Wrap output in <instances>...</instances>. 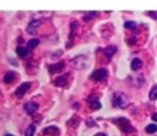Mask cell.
Wrapping results in <instances>:
<instances>
[{
  "mask_svg": "<svg viewBox=\"0 0 157 136\" xmlns=\"http://www.w3.org/2000/svg\"><path fill=\"white\" fill-rule=\"evenodd\" d=\"M112 103H113L114 107H119V108L124 109V108L128 107L129 100H128V97L125 96V93H123V92H115L114 96H113Z\"/></svg>",
  "mask_w": 157,
  "mask_h": 136,
  "instance_id": "1",
  "label": "cell"
},
{
  "mask_svg": "<svg viewBox=\"0 0 157 136\" xmlns=\"http://www.w3.org/2000/svg\"><path fill=\"white\" fill-rule=\"evenodd\" d=\"M87 58L85 55H77L72 59V65L76 67V69H83L86 65H87Z\"/></svg>",
  "mask_w": 157,
  "mask_h": 136,
  "instance_id": "2",
  "label": "cell"
},
{
  "mask_svg": "<svg viewBox=\"0 0 157 136\" xmlns=\"http://www.w3.org/2000/svg\"><path fill=\"white\" fill-rule=\"evenodd\" d=\"M117 124L118 126L124 131V132H130L132 130V126L130 125V121L128 119H124V118H119L117 120Z\"/></svg>",
  "mask_w": 157,
  "mask_h": 136,
  "instance_id": "3",
  "label": "cell"
},
{
  "mask_svg": "<svg viewBox=\"0 0 157 136\" xmlns=\"http://www.w3.org/2000/svg\"><path fill=\"white\" fill-rule=\"evenodd\" d=\"M107 76H108V71H107L105 69H98V70L93 71L92 75H91V77H92L94 81H102V80H104Z\"/></svg>",
  "mask_w": 157,
  "mask_h": 136,
  "instance_id": "4",
  "label": "cell"
},
{
  "mask_svg": "<svg viewBox=\"0 0 157 136\" xmlns=\"http://www.w3.org/2000/svg\"><path fill=\"white\" fill-rule=\"evenodd\" d=\"M40 26V21L39 20H33V21H31L29 23H28V26H27V32L29 33V34H36L37 33V29H38V27Z\"/></svg>",
  "mask_w": 157,
  "mask_h": 136,
  "instance_id": "5",
  "label": "cell"
},
{
  "mask_svg": "<svg viewBox=\"0 0 157 136\" xmlns=\"http://www.w3.org/2000/svg\"><path fill=\"white\" fill-rule=\"evenodd\" d=\"M29 87H31V83H29V82H23L21 86H18V87L16 88L15 94H16L17 97H22V96H25V93L29 89Z\"/></svg>",
  "mask_w": 157,
  "mask_h": 136,
  "instance_id": "6",
  "label": "cell"
},
{
  "mask_svg": "<svg viewBox=\"0 0 157 136\" xmlns=\"http://www.w3.org/2000/svg\"><path fill=\"white\" fill-rule=\"evenodd\" d=\"M23 108H25L26 113L31 115V114H33V113L38 109V104H37V103H34V102H27V103L25 104V107H23Z\"/></svg>",
  "mask_w": 157,
  "mask_h": 136,
  "instance_id": "7",
  "label": "cell"
},
{
  "mask_svg": "<svg viewBox=\"0 0 157 136\" xmlns=\"http://www.w3.org/2000/svg\"><path fill=\"white\" fill-rule=\"evenodd\" d=\"M49 72L50 74H55V72H59L64 69V62H58V64H54V65H49Z\"/></svg>",
  "mask_w": 157,
  "mask_h": 136,
  "instance_id": "8",
  "label": "cell"
},
{
  "mask_svg": "<svg viewBox=\"0 0 157 136\" xmlns=\"http://www.w3.org/2000/svg\"><path fill=\"white\" fill-rule=\"evenodd\" d=\"M141 66H142V61H141L139 58L132 59V61H131V69H132L134 71L140 70V69H141Z\"/></svg>",
  "mask_w": 157,
  "mask_h": 136,
  "instance_id": "9",
  "label": "cell"
},
{
  "mask_svg": "<svg viewBox=\"0 0 157 136\" xmlns=\"http://www.w3.org/2000/svg\"><path fill=\"white\" fill-rule=\"evenodd\" d=\"M16 53H17L18 56L25 58V56L28 55V49H27L26 47H17V48H16Z\"/></svg>",
  "mask_w": 157,
  "mask_h": 136,
  "instance_id": "10",
  "label": "cell"
},
{
  "mask_svg": "<svg viewBox=\"0 0 157 136\" xmlns=\"http://www.w3.org/2000/svg\"><path fill=\"white\" fill-rule=\"evenodd\" d=\"M15 72H12V71H9V72H6L5 74V76H4V82L5 83H11L13 80H15Z\"/></svg>",
  "mask_w": 157,
  "mask_h": 136,
  "instance_id": "11",
  "label": "cell"
},
{
  "mask_svg": "<svg viewBox=\"0 0 157 136\" xmlns=\"http://www.w3.org/2000/svg\"><path fill=\"white\" fill-rule=\"evenodd\" d=\"M66 78H67V75H63V76H59L56 80H55V85L59 86V87H63L66 85Z\"/></svg>",
  "mask_w": 157,
  "mask_h": 136,
  "instance_id": "12",
  "label": "cell"
},
{
  "mask_svg": "<svg viewBox=\"0 0 157 136\" xmlns=\"http://www.w3.org/2000/svg\"><path fill=\"white\" fill-rule=\"evenodd\" d=\"M43 134H44V135H48V134L56 135V134H59V129H58L56 126H49V127H47V129L43 130Z\"/></svg>",
  "mask_w": 157,
  "mask_h": 136,
  "instance_id": "13",
  "label": "cell"
},
{
  "mask_svg": "<svg viewBox=\"0 0 157 136\" xmlns=\"http://www.w3.org/2000/svg\"><path fill=\"white\" fill-rule=\"evenodd\" d=\"M38 44H39V39H38V38H32V39H29L28 43H27V49H28V50H29V49H34Z\"/></svg>",
  "mask_w": 157,
  "mask_h": 136,
  "instance_id": "14",
  "label": "cell"
},
{
  "mask_svg": "<svg viewBox=\"0 0 157 136\" xmlns=\"http://www.w3.org/2000/svg\"><path fill=\"white\" fill-rule=\"evenodd\" d=\"M115 51H117V47H115V45H109V47H107V48L104 49V54H105L108 58H110Z\"/></svg>",
  "mask_w": 157,
  "mask_h": 136,
  "instance_id": "15",
  "label": "cell"
},
{
  "mask_svg": "<svg viewBox=\"0 0 157 136\" xmlns=\"http://www.w3.org/2000/svg\"><path fill=\"white\" fill-rule=\"evenodd\" d=\"M145 131H146L147 134H153V132L157 131V125H156V124H150V125H147V126L145 127Z\"/></svg>",
  "mask_w": 157,
  "mask_h": 136,
  "instance_id": "16",
  "label": "cell"
},
{
  "mask_svg": "<svg viewBox=\"0 0 157 136\" xmlns=\"http://www.w3.org/2000/svg\"><path fill=\"white\" fill-rule=\"evenodd\" d=\"M34 131H36V126L34 125H29L26 131H25V136H33L34 135Z\"/></svg>",
  "mask_w": 157,
  "mask_h": 136,
  "instance_id": "17",
  "label": "cell"
},
{
  "mask_svg": "<svg viewBox=\"0 0 157 136\" xmlns=\"http://www.w3.org/2000/svg\"><path fill=\"white\" fill-rule=\"evenodd\" d=\"M150 99L151 100H156L157 99V85L151 88V91H150Z\"/></svg>",
  "mask_w": 157,
  "mask_h": 136,
  "instance_id": "18",
  "label": "cell"
},
{
  "mask_svg": "<svg viewBox=\"0 0 157 136\" xmlns=\"http://www.w3.org/2000/svg\"><path fill=\"white\" fill-rule=\"evenodd\" d=\"M124 27L125 28H129V29H135L137 27V25L135 22H132V21H128V22L124 23Z\"/></svg>",
  "mask_w": 157,
  "mask_h": 136,
  "instance_id": "19",
  "label": "cell"
},
{
  "mask_svg": "<svg viewBox=\"0 0 157 136\" xmlns=\"http://www.w3.org/2000/svg\"><path fill=\"white\" fill-rule=\"evenodd\" d=\"M98 96L97 94H91L90 97H88V102L91 103V104H93V103H96V102H98Z\"/></svg>",
  "mask_w": 157,
  "mask_h": 136,
  "instance_id": "20",
  "label": "cell"
},
{
  "mask_svg": "<svg viewBox=\"0 0 157 136\" xmlns=\"http://www.w3.org/2000/svg\"><path fill=\"white\" fill-rule=\"evenodd\" d=\"M97 15H98L97 12H90V13H87V15H85V16H83V20H85V21L91 20V18H92V16H97Z\"/></svg>",
  "mask_w": 157,
  "mask_h": 136,
  "instance_id": "21",
  "label": "cell"
},
{
  "mask_svg": "<svg viewBox=\"0 0 157 136\" xmlns=\"http://www.w3.org/2000/svg\"><path fill=\"white\" fill-rule=\"evenodd\" d=\"M147 15H148L150 17H152L153 20H157V11H148Z\"/></svg>",
  "mask_w": 157,
  "mask_h": 136,
  "instance_id": "22",
  "label": "cell"
},
{
  "mask_svg": "<svg viewBox=\"0 0 157 136\" xmlns=\"http://www.w3.org/2000/svg\"><path fill=\"white\" fill-rule=\"evenodd\" d=\"M101 107H102V105H101L99 102H96V103L92 104V108H93V109H101Z\"/></svg>",
  "mask_w": 157,
  "mask_h": 136,
  "instance_id": "23",
  "label": "cell"
},
{
  "mask_svg": "<svg viewBox=\"0 0 157 136\" xmlns=\"http://www.w3.org/2000/svg\"><path fill=\"white\" fill-rule=\"evenodd\" d=\"M86 123H87V125H88V126H93V125H94V121H93L92 119H87V121H86Z\"/></svg>",
  "mask_w": 157,
  "mask_h": 136,
  "instance_id": "24",
  "label": "cell"
},
{
  "mask_svg": "<svg viewBox=\"0 0 157 136\" xmlns=\"http://www.w3.org/2000/svg\"><path fill=\"white\" fill-rule=\"evenodd\" d=\"M151 118H152V120H153V121H157V113H153Z\"/></svg>",
  "mask_w": 157,
  "mask_h": 136,
  "instance_id": "25",
  "label": "cell"
},
{
  "mask_svg": "<svg viewBox=\"0 0 157 136\" xmlns=\"http://www.w3.org/2000/svg\"><path fill=\"white\" fill-rule=\"evenodd\" d=\"M94 136H107L105 134H103V132H99V134H96Z\"/></svg>",
  "mask_w": 157,
  "mask_h": 136,
  "instance_id": "26",
  "label": "cell"
},
{
  "mask_svg": "<svg viewBox=\"0 0 157 136\" xmlns=\"http://www.w3.org/2000/svg\"><path fill=\"white\" fill-rule=\"evenodd\" d=\"M5 136H13V135H10V134H7V135H5Z\"/></svg>",
  "mask_w": 157,
  "mask_h": 136,
  "instance_id": "27",
  "label": "cell"
}]
</instances>
